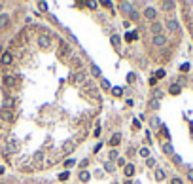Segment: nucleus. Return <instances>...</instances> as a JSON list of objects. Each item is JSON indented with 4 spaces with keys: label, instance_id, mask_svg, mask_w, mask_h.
<instances>
[{
    "label": "nucleus",
    "instance_id": "1",
    "mask_svg": "<svg viewBox=\"0 0 193 184\" xmlns=\"http://www.w3.org/2000/svg\"><path fill=\"white\" fill-rule=\"evenodd\" d=\"M182 17H184V23L188 25V31L193 38V2H182Z\"/></svg>",
    "mask_w": 193,
    "mask_h": 184
},
{
    "label": "nucleus",
    "instance_id": "2",
    "mask_svg": "<svg viewBox=\"0 0 193 184\" xmlns=\"http://www.w3.org/2000/svg\"><path fill=\"white\" fill-rule=\"evenodd\" d=\"M152 44L157 48H165L169 44V36L167 34H155V36H152Z\"/></svg>",
    "mask_w": 193,
    "mask_h": 184
},
{
    "label": "nucleus",
    "instance_id": "3",
    "mask_svg": "<svg viewBox=\"0 0 193 184\" xmlns=\"http://www.w3.org/2000/svg\"><path fill=\"white\" fill-rule=\"evenodd\" d=\"M144 15H146L148 21H153V19L157 17V10H155V8H146V10H144Z\"/></svg>",
    "mask_w": 193,
    "mask_h": 184
},
{
    "label": "nucleus",
    "instance_id": "4",
    "mask_svg": "<svg viewBox=\"0 0 193 184\" xmlns=\"http://www.w3.org/2000/svg\"><path fill=\"white\" fill-rule=\"evenodd\" d=\"M0 118L6 120V122H12V120H14V112L8 110V108H2V110H0Z\"/></svg>",
    "mask_w": 193,
    "mask_h": 184
},
{
    "label": "nucleus",
    "instance_id": "5",
    "mask_svg": "<svg viewBox=\"0 0 193 184\" xmlns=\"http://www.w3.org/2000/svg\"><path fill=\"white\" fill-rule=\"evenodd\" d=\"M12 61H14L12 53H9V51H6L4 55H2V59H0V63H2V65H12Z\"/></svg>",
    "mask_w": 193,
    "mask_h": 184
},
{
    "label": "nucleus",
    "instance_id": "6",
    "mask_svg": "<svg viewBox=\"0 0 193 184\" xmlns=\"http://www.w3.org/2000/svg\"><path fill=\"white\" fill-rule=\"evenodd\" d=\"M119 8L123 10V12H133V2H121V4H119Z\"/></svg>",
    "mask_w": 193,
    "mask_h": 184
},
{
    "label": "nucleus",
    "instance_id": "7",
    "mask_svg": "<svg viewBox=\"0 0 193 184\" xmlns=\"http://www.w3.org/2000/svg\"><path fill=\"white\" fill-rule=\"evenodd\" d=\"M74 82H76V84H81V82H85V74H83V72H78L76 76H74Z\"/></svg>",
    "mask_w": 193,
    "mask_h": 184
},
{
    "label": "nucleus",
    "instance_id": "8",
    "mask_svg": "<svg viewBox=\"0 0 193 184\" xmlns=\"http://www.w3.org/2000/svg\"><path fill=\"white\" fill-rule=\"evenodd\" d=\"M119 141H121V135L117 133V135H114V137H112V141H110V144H112V146H116V144H119Z\"/></svg>",
    "mask_w": 193,
    "mask_h": 184
},
{
    "label": "nucleus",
    "instance_id": "9",
    "mask_svg": "<svg viewBox=\"0 0 193 184\" xmlns=\"http://www.w3.org/2000/svg\"><path fill=\"white\" fill-rule=\"evenodd\" d=\"M133 173H135V165H131V163H129V165L125 167V177H131Z\"/></svg>",
    "mask_w": 193,
    "mask_h": 184
},
{
    "label": "nucleus",
    "instance_id": "10",
    "mask_svg": "<svg viewBox=\"0 0 193 184\" xmlns=\"http://www.w3.org/2000/svg\"><path fill=\"white\" fill-rule=\"evenodd\" d=\"M127 40H129V42L138 40V32H129V34H127Z\"/></svg>",
    "mask_w": 193,
    "mask_h": 184
},
{
    "label": "nucleus",
    "instance_id": "11",
    "mask_svg": "<svg viewBox=\"0 0 193 184\" xmlns=\"http://www.w3.org/2000/svg\"><path fill=\"white\" fill-rule=\"evenodd\" d=\"M112 46L116 50H119V36H112Z\"/></svg>",
    "mask_w": 193,
    "mask_h": 184
},
{
    "label": "nucleus",
    "instance_id": "12",
    "mask_svg": "<svg viewBox=\"0 0 193 184\" xmlns=\"http://www.w3.org/2000/svg\"><path fill=\"white\" fill-rule=\"evenodd\" d=\"M80 180H81V182H87V180H89V173H87V171H83V173L80 175Z\"/></svg>",
    "mask_w": 193,
    "mask_h": 184
},
{
    "label": "nucleus",
    "instance_id": "13",
    "mask_svg": "<svg viewBox=\"0 0 193 184\" xmlns=\"http://www.w3.org/2000/svg\"><path fill=\"white\" fill-rule=\"evenodd\" d=\"M4 84H6V86H14V84H15V80L12 78V76H6V78H4Z\"/></svg>",
    "mask_w": 193,
    "mask_h": 184
},
{
    "label": "nucleus",
    "instance_id": "14",
    "mask_svg": "<svg viewBox=\"0 0 193 184\" xmlns=\"http://www.w3.org/2000/svg\"><path fill=\"white\" fill-rule=\"evenodd\" d=\"M155 179H157V180H163V179H165V173H163L161 169H157V171H155Z\"/></svg>",
    "mask_w": 193,
    "mask_h": 184
},
{
    "label": "nucleus",
    "instance_id": "15",
    "mask_svg": "<svg viewBox=\"0 0 193 184\" xmlns=\"http://www.w3.org/2000/svg\"><path fill=\"white\" fill-rule=\"evenodd\" d=\"M32 160H34V161H42V160H44V154H42V152H36L34 156H32Z\"/></svg>",
    "mask_w": 193,
    "mask_h": 184
},
{
    "label": "nucleus",
    "instance_id": "16",
    "mask_svg": "<svg viewBox=\"0 0 193 184\" xmlns=\"http://www.w3.org/2000/svg\"><path fill=\"white\" fill-rule=\"evenodd\" d=\"M8 21H9V17H8V15H0V25H2V27H4V25L8 23Z\"/></svg>",
    "mask_w": 193,
    "mask_h": 184
},
{
    "label": "nucleus",
    "instance_id": "17",
    "mask_svg": "<svg viewBox=\"0 0 193 184\" xmlns=\"http://www.w3.org/2000/svg\"><path fill=\"white\" fill-rule=\"evenodd\" d=\"M140 156H142V158H148L150 156V150H148V148H140Z\"/></svg>",
    "mask_w": 193,
    "mask_h": 184
},
{
    "label": "nucleus",
    "instance_id": "18",
    "mask_svg": "<svg viewBox=\"0 0 193 184\" xmlns=\"http://www.w3.org/2000/svg\"><path fill=\"white\" fill-rule=\"evenodd\" d=\"M112 93H114L116 97H119V95L123 93V89H121V88H114V89H112Z\"/></svg>",
    "mask_w": 193,
    "mask_h": 184
},
{
    "label": "nucleus",
    "instance_id": "19",
    "mask_svg": "<svg viewBox=\"0 0 193 184\" xmlns=\"http://www.w3.org/2000/svg\"><path fill=\"white\" fill-rule=\"evenodd\" d=\"M171 184H182V179H178V177H174V179L171 180Z\"/></svg>",
    "mask_w": 193,
    "mask_h": 184
},
{
    "label": "nucleus",
    "instance_id": "20",
    "mask_svg": "<svg viewBox=\"0 0 193 184\" xmlns=\"http://www.w3.org/2000/svg\"><path fill=\"white\" fill-rule=\"evenodd\" d=\"M91 70H93V74H95V76H100V70H99V67H93Z\"/></svg>",
    "mask_w": 193,
    "mask_h": 184
},
{
    "label": "nucleus",
    "instance_id": "21",
    "mask_svg": "<svg viewBox=\"0 0 193 184\" xmlns=\"http://www.w3.org/2000/svg\"><path fill=\"white\" fill-rule=\"evenodd\" d=\"M102 88H104V89L110 88V82H108V80H102Z\"/></svg>",
    "mask_w": 193,
    "mask_h": 184
},
{
    "label": "nucleus",
    "instance_id": "22",
    "mask_svg": "<svg viewBox=\"0 0 193 184\" xmlns=\"http://www.w3.org/2000/svg\"><path fill=\"white\" fill-rule=\"evenodd\" d=\"M131 19H135L136 21V19H138V14H136V12H131Z\"/></svg>",
    "mask_w": 193,
    "mask_h": 184
},
{
    "label": "nucleus",
    "instance_id": "23",
    "mask_svg": "<svg viewBox=\"0 0 193 184\" xmlns=\"http://www.w3.org/2000/svg\"><path fill=\"white\" fill-rule=\"evenodd\" d=\"M133 127H135V129H140V124H138V122L135 120V122H133Z\"/></svg>",
    "mask_w": 193,
    "mask_h": 184
},
{
    "label": "nucleus",
    "instance_id": "24",
    "mask_svg": "<svg viewBox=\"0 0 193 184\" xmlns=\"http://www.w3.org/2000/svg\"><path fill=\"white\" fill-rule=\"evenodd\" d=\"M2 173H4V167H0V175H2Z\"/></svg>",
    "mask_w": 193,
    "mask_h": 184
},
{
    "label": "nucleus",
    "instance_id": "25",
    "mask_svg": "<svg viewBox=\"0 0 193 184\" xmlns=\"http://www.w3.org/2000/svg\"><path fill=\"white\" fill-rule=\"evenodd\" d=\"M0 184H2V182H0Z\"/></svg>",
    "mask_w": 193,
    "mask_h": 184
}]
</instances>
